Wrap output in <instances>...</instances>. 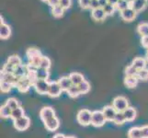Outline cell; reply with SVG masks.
<instances>
[{
    "instance_id": "cell-1",
    "label": "cell",
    "mask_w": 148,
    "mask_h": 138,
    "mask_svg": "<svg viewBox=\"0 0 148 138\" xmlns=\"http://www.w3.org/2000/svg\"><path fill=\"white\" fill-rule=\"evenodd\" d=\"M26 55L29 60V64L28 65L30 68L33 69H37L40 67V61H42V54H40V50H38L37 48H29L26 52Z\"/></svg>"
},
{
    "instance_id": "cell-2",
    "label": "cell",
    "mask_w": 148,
    "mask_h": 138,
    "mask_svg": "<svg viewBox=\"0 0 148 138\" xmlns=\"http://www.w3.org/2000/svg\"><path fill=\"white\" fill-rule=\"evenodd\" d=\"M91 119H92V111L86 109L80 110L76 115V120L78 124L82 126H88L91 124Z\"/></svg>"
},
{
    "instance_id": "cell-3",
    "label": "cell",
    "mask_w": 148,
    "mask_h": 138,
    "mask_svg": "<svg viewBox=\"0 0 148 138\" xmlns=\"http://www.w3.org/2000/svg\"><path fill=\"white\" fill-rule=\"evenodd\" d=\"M112 106L117 112H123L129 107V101L123 96H118L112 101Z\"/></svg>"
},
{
    "instance_id": "cell-4",
    "label": "cell",
    "mask_w": 148,
    "mask_h": 138,
    "mask_svg": "<svg viewBox=\"0 0 148 138\" xmlns=\"http://www.w3.org/2000/svg\"><path fill=\"white\" fill-rule=\"evenodd\" d=\"M107 122L105 116L102 111H92V119H91V124L95 127H101L105 124Z\"/></svg>"
},
{
    "instance_id": "cell-5",
    "label": "cell",
    "mask_w": 148,
    "mask_h": 138,
    "mask_svg": "<svg viewBox=\"0 0 148 138\" xmlns=\"http://www.w3.org/2000/svg\"><path fill=\"white\" fill-rule=\"evenodd\" d=\"M13 124L15 129H17L18 131H26L30 125V119L27 116H23L21 118L13 121Z\"/></svg>"
},
{
    "instance_id": "cell-6",
    "label": "cell",
    "mask_w": 148,
    "mask_h": 138,
    "mask_svg": "<svg viewBox=\"0 0 148 138\" xmlns=\"http://www.w3.org/2000/svg\"><path fill=\"white\" fill-rule=\"evenodd\" d=\"M49 86H50V82H49L48 80L38 79L32 87L35 89V90H36L39 94H40V95H46L48 93V90H49Z\"/></svg>"
},
{
    "instance_id": "cell-7",
    "label": "cell",
    "mask_w": 148,
    "mask_h": 138,
    "mask_svg": "<svg viewBox=\"0 0 148 138\" xmlns=\"http://www.w3.org/2000/svg\"><path fill=\"white\" fill-rule=\"evenodd\" d=\"M55 117V111L52 107L45 106L40 111V118L43 122Z\"/></svg>"
},
{
    "instance_id": "cell-8",
    "label": "cell",
    "mask_w": 148,
    "mask_h": 138,
    "mask_svg": "<svg viewBox=\"0 0 148 138\" xmlns=\"http://www.w3.org/2000/svg\"><path fill=\"white\" fill-rule=\"evenodd\" d=\"M62 89L58 83V81H53V82H50L49 90L47 95L51 98H57L62 93Z\"/></svg>"
},
{
    "instance_id": "cell-9",
    "label": "cell",
    "mask_w": 148,
    "mask_h": 138,
    "mask_svg": "<svg viewBox=\"0 0 148 138\" xmlns=\"http://www.w3.org/2000/svg\"><path fill=\"white\" fill-rule=\"evenodd\" d=\"M32 86V84L29 82V80L27 78V76H24V78H20L18 81V83L15 88H17L18 91L25 93V92H28L30 87Z\"/></svg>"
},
{
    "instance_id": "cell-10",
    "label": "cell",
    "mask_w": 148,
    "mask_h": 138,
    "mask_svg": "<svg viewBox=\"0 0 148 138\" xmlns=\"http://www.w3.org/2000/svg\"><path fill=\"white\" fill-rule=\"evenodd\" d=\"M120 13H121V19H123L124 21H127V22L132 21V20L136 18V15H137V12L134 9H132L131 7L128 8L127 9H125V10H123V11L120 12Z\"/></svg>"
},
{
    "instance_id": "cell-11",
    "label": "cell",
    "mask_w": 148,
    "mask_h": 138,
    "mask_svg": "<svg viewBox=\"0 0 148 138\" xmlns=\"http://www.w3.org/2000/svg\"><path fill=\"white\" fill-rule=\"evenodd\" d=\"M102 112H103L106 120L109 122H113L115 116L117 114V111L114 109V107L112 105L105 106L104 108L102 109Z\"/></svg>"
},
{
    "instance_id": "cell-12",
    "label": "cell",
    "mask_w": 148,
    "mask_h": 138,
    "mask_svg": "<svg viewBox=\"0 0 148 138\" xmlns=\"http://www.w3.org/2000/svg\"><path fill=\"white\" fill-rule=\"evenodd\" d=\"M44 126L46 130L50 131V132H54L56 131L60 126V121L57 117H53V118L50 119L46 122H44Z\"/></svg>"
},
{
    "instance_id": "cell-13",
    "label": "cell",
    "mask_w": 148,
    "mask_h": 138,
    "mask_svg": "<svg viewBox=\"0 0 148 138\" xmlns=\"http://www.w3.org/2000/svg\"><path fill=\"white\" fill-rule=\"evenodd\" d=\"M91 17L96 21H102L104 20L105 18L107 17V15L104 11V9L102 8H99L97 9L91 10Z\"/></svg>"
},
{
    "instance_id": "cell-14",
    "label": "cell",
    "mask_w": 148,
    "mask_h": 138,
    "mask_svg": "<svg viewBox=\"0 0 148 138\" xmlns=\"http://www.w3.org/2000/svg\"><path fill=\"white\" fill-rule=\"evenodd\" d=\"M18 79L19 78H17V76H15L14 74H8V73L1 72V81H5V82L10 83L14 87H16Z\"/></svg>"
},
{
    "instance_id": "cell-15",
    "label": "cell",
    "mask_w": 148,
    "mask_h": 138,
    "mask_svg": "<svg viewBox=\"0 0 148 138\" xmlns=\"http://www.w3.org/2000/svg\"><path fill=\"white\" fill-rule=\"evenodd\" d=\"M10 35H11V28L6 23L0 24V38L1 40H8Z\"/></svg>"
},
{
    "instance_id": "cell-16",
    "label": "cell",
    "mask_w": 148,
    "mask_h": 138,
    "mask_svg": "<svg viewBox=\"0 0 148 138\" xmlns=\"http://www.w3.org/2000/svg\"><path fill=\"white\" fill-rule=\"evenodd\" d=\"M69 78L71 80V82H72L73 85L75 86H78L79 84H81L83 82V81H85V78H84V76L82 74H80V73H77V72H73V73H71L69 76Z\"/></svg>"
},
{
    "instance_id": "cell-17",
    "label": "cell",
    "mask_w": 148,
    "mask_h": 138,
    "mask_svg": "<svg viewBox=\"0 0 148 138\" xmlns=\"http://www.w3.org/2000/svg\"><path fill=\"white\" fill-rule=\"evenodd\" d=\"M147 5V0H134V2L131 4V8L134 9L135 11L138 13L144 10Z\"/></svg>"
},
{
    "instance_id": "cell-18",
    "label": "cell",
    "mask_w": 148,
    "mask_h": 138,
    "mask_svg": "<svg viewBox=\"0 0 148 138\" xmlns=\"http://www.w3.org/2000/svg\"><path fill=\"white\" fill-rule=\"evenodd\" d=\"M28 71H29V65H18V67L15 68L14 71V75L17 76V78H24L28 74Z\"/></svg>"
},
{
    "instance_id": "cell-19",
    "label": "cell",
    "mask_w": 148,
    "mask_h": 138,
    "mask_svg": "<svg viewBox=\"0 0 148 138\" xmlns=\"http://www.w3.org/2000/svg\"><path fill=\"white\" fill-rule=\"evenodd\" d=\"M58 83L63 91H67L73 86L69 76H62V78H60L58 80Z\"/></svg>"
},
{
    "instance_id": "cell-20",
    "label": "cell",
    "mask_w": 148,
    "mask_h": 138,
    "mask_svg": "<svg viewBox=\"0 0 148 138\" xmlns=\"http://www.w3.org/2000/svg\"><path fill=\"white\" fill-rule=\"evenodd\" d=\"M123 115L126 119V122H132L134 121V119L136 118V115H137V112L136 110L132 107H128L123 112Z\"/></svg>"
},
{
    "instance_id": "cell-21",
    "label": "cell",
    "mask_w": 148,
    "mask_h": 138,
    "mask_svg": "<svg viewBox=\"0 0 148 138\" xmlns=\"http://www.w3.org/2000/svg\"><path fill=\"white\" fill-rule=\"evenodd\" d=\"M138 78L137 76H125L124 85L129 89H134L138 84Z\"/></svg>"
},
{
    "instance_id": "cell-22",
    "label": "cell",
    "mask_w": 148,
    "mask_h": 138,
    "mask_svg": "<svg viewBox=\"0 0 148 138\" xmlns=\"http://www.w3.org/2000/svg\"><path fill=\"white\" fill-rule=\"evenodd\" d=\"M127 135H128V138H143L141 127H132L131 129H129Z\"/></svg>"
},
{
    "instance_id": "cell-23",
    "label": "cell",
    "mask_w": 148,
    "mask_h": 138,
    "mask_svg": "<svg viewBox=\"0 0 148 138\" xmlns=\"http://www.w3.org/2000/svg\"><path fill=\"white\" fill-rule=\"evenodd\" d=\"M132 65L139 71V70H142V69L145 68V66H146V60L145 58H142V57H136V58L134 59V61H132Z\"/></svg>"
},
{
    "instance_id": "cell-24",
    "label": "cell",
    "mask_w": 148,
    "mask_h": 138,
    "mask_svg": "<svg viewBox=\"0 0 148 138\" xmlns=\"http://www.w3.org/2000/svg\"><path fill=\"white\" fill-rule=\"evenodd\" d=\"M25 111H24V109L22 108L21 106L18 107V108L12 110L11 111V116H10V118H11L13 121L17 120V119H19L21 118V117L25 116Z\"/></svg>"
},
{
    "instance_id": "cell-25",
    "label": "cell",
    "mask_w": 148,
    "mask_h": 138,
    "mask_svg": "<svg viewBox=\"0 0 148 138\" xmlns=\"http://www.w3.org/2000/svg\"><path fill=\"white\" fill-rule=\"evenodd\" d=\"M36 74H37L38 79H40V80H48L49 75H50L49 70L42 68V67H39L36 69Z\"/></svg>"
},
{
    "instance_id": "cell-26",
    "label": "cell",
    "mask_w": 148,
    "mask_h": 138,
    "mask_svg": "<svg viewBox=\"0 0 148 138\" xmlns=\"http://www.w3.org/2000/svg\"><path fill=\"white\" fill-rule=\"evenodd\" d=\"M7 63H8L9 65H11L13 67H15V68L18 67V65H22L21 59H20V57H19V56H18V55H15V54L9 56Z\"/></svg>"
},
{
    "instance_id": "cell-27",
    "label": "cell",
    "mask_w": 148,
    "mask_h": 138,
    "mask_svg": "<svg viewBox=\"0 0 148 138\" xmlns=\"http://www.w3.org/2000/svg\"><path fill=\"white\" fill-rule=\"evenodd\" d=\"M11 111L12 110L9 108L8 105H3L1 106V108H0V116H1V118L3 119H7V118H10V116H11Z\"/></svg>"
},
{
    "instance_id": "cell-28",
    "label": "cell",
    "mask_w": 148,
    "mask_h": 138,
    "mask_svg": "<svg viewBox=\"0 0 148 138\" xmlns=\"http://www.w3.org/2000/svg\"><path fill=\"white\" fill-rule=\"evenodd\" d=\"M27 78L29 80V82L32 84V86L35 84V82L38 80L37 78V74H36V69H33V68H30L29 66V71H28V74H27Z\"/></svg>"
},
{
    "instance_id": "cell-29",
    "label": "cell",
    "mask_w": 148,
    "mask_h": 138,
    "mask_svg": "<svg viewBox=\"0 0 148 138\" xmlns=\"http://www.w3.org/2000/svg\"><path fill=\"white\" fill-rule=\"evenodd\" d=\"M66 92H67V94L70 98H72V99H75V98H77L79 95H81L80 90L78 89V86H75V85L71 87Z\"/></svg>"
},
{
    "instance_id": "cell-30",
    "label": "cell",
    "mask_w": 148,
    "mask_h": 138,
    "mask_svg": "<svg viewBox=\"0 0 148 138\" xmlns=\"http://www.w3.org/2000/svg\"><path fill=\"white\" fill-rule=\"evenodd\" d=\"M137 32L142 37L148 36V23H140L137 27Z\"/></svg>"
},
{
    "instance_id": "cell-31",
    "label": "cell",
    "mask_w": 148,
    "mask_h": 138,
    "mask_svg": "<svg viewBox=\"0 0 148 138\" xmlns=\"http://www.w3.org/2000/svg\"><path fill=\"white\" fill-rule=\"evenodd\" d=\"M130 7H131V4L127 2L126 0H119V2L117 3V5L115 6L116 9L119 10L120 12L123 11V10L127 9V8H130Z\"/></svg>"
},
{
    "instance_id": "cell-32",
    "label": "cell",
    "mask_w": 148,
    "mask_h": 138,
    "mask_svg": "<svg viewBox=\"0 0 148 138\" xmlns=\"http://www.w3.org/2000/svg\"><path fill=\"white\" fill-rule=\"evenodd\" d=\"M78 89L81 94H86L90 91V84L86 80L83 81L82 83L78 85Z\"/></svg>"
},
{
    "instance_id": "cell-33",
    "label": "cell",
    "mask_w": 148,
    "mask_h": 138,
    "mask_svg": "<svg viewBox=\"0 0 148 138\" xmlns=\"http://www.w3.org/2000/svg\"><path fill=\"white\" fill-rule=\"evenodd\" d=\"M52 13L54 18H61L63 17V15L64 13V9L59 5V6L52 8Z\"/></svg>"
},
{
    "instance_id": "cell-34",
    "label": "cell",
    "mask_w": 148,
    "mask_h": 138,
    "mask_svg": "<svg viewBox=\"0 0 148 138\" xmlns=\"http://www.w3.org/2000/svg\"><path fill=\"white\" fill-rule=\"evenodd\" d=\"M113 122L116 125H122L124 122H126V119L123 113L122 112H117V114L113 120Z\"/></svg>"
},
{
    "instance_id": "cell-35",
    "label": "cell",
    "mask_w": 148,
    "mask_h": 138,
    "mask_svg": "<svg viewBox=\"0 0 148 138\" xmlns=\"http://www.w3.org/2000/svg\"><path fill=\"white\" fill-rule=\"evenodd\" d=\"M138 70H137L134 65H130L125 68V76H136Z\"/></svg>"
},
{
    "instance_id": "cell-36",
    "label": "cell",
    "mask_w": 148,
    "mask_h": 138,
    "mask_svg": "<svg viewBox=\"0 0 148 138\" xmlns=\"http://www.w3.org/2000/svg\"><path fill=\"white\" fill-rule=\"evenodd\" d=\"M51 65H52V63H51L50 58L46 57V56H42V61H40V67L49 70L51 67Z\"/></svg>"
},
{
    "instance_id": "cell-37",
    "label": "cell",
    "mask_w": 148,
    "mask_h": 138,
    "mask_svg": "<svg viewBox=\"0 0 148 138\" xmlns=\"http://www.w3.org/2000/svg\"><path fill=\"white\" fill-rule=\"evenodd\" d=\"M5 104L8 105L11 110H14V109L18 108V107H19L18 101L15 98H9V99H8L6 100V103H5Z\"/></svg>"
},
{
    "instance_id": "cell-38",
    "label": "cell",
    "mask_w": 148,
    "mask_h": 138,
    "mask_svg": "<svg viewBox=\"0 0 148 138\" xmlns=\"http://www.w3.org/2000/svg\"><path fill=\"white\" fill-rule=\"evenodd\" d=\"M13 87H14L13 85L8 82H5V81H1V83H0V89H1V92H3V93H8Z\"/></svg>"
},
{
    "instance_id": "cell-39",
    "label": "cell",
    "mask_w": 148,
    "mask_h": 138,
    "mask_svg": "<svg viewBox=\"0 0 148 138\" xmlns=\"http://www.w3.org/2000/svg\"><path fill=\"white\" fill-rule=\"evenodd\" d=\"M136 76L138 78L139 80H142V81L148 80V69L144 68V69H142V70H139Z\"/></svg>"
},
{
    "instance_id": "cell-40",
    "label": "cell",
    "mask_w": 148,
    "mask_h": 138,
    "mask_svg": "<svg viewBox=\"0 0 148 138\" xmlns=\"http://www.w3.org/2000/svg\"><path fill=\"white\" fill-rule=\"evenodd\" d=\"M102 8L104 9V11H105L107 16H111V15H113L114 11L116 10L115 6H113V5H111L110 3H108L104 8Z\"/></svg>"
},
{
    "instance_id": "cell-41",
    "label": "cell",
    "mask_w": 148,
    "mask_h": 138,
    "mask_svg": "<svg viewBox=\"0 0 148 138\" xmlns=\"http://www.w3.org/2000/svg\"><path fill=\"white\" fill-rule=\"evenodd\" d=\"M14 71H15V67H13V66L11 65H9L8 63H6L4 65L3 69H2L1 72L8 73V74H13Z\"/></svg>"
},
{
    "instance_id": "cell-42",
    "label": "cell",
    "mask_w": 148,
    "mask_h": 138,
    "mask_svg": "<svg viewBox=\"0 0 148 138\" xmlns=\"http://www.w3.org/2000/svg\"><path fill=\"white\" fill-rule=\"evenodd\" d=\"M60 6L64 10L68 9L71 6H72V0H60Z\"/></svg>"
},
{
    "instance_id": "cell-43",
    "label": "cell",
    "mask_w": 148,
    "mask_h": 138,
    "mask_svg": "<svg viewBox=\"0 0 148 138\" xmlns=\"http://www.w3.org/2000/svg\"><path fill=\"white\" fill-rule=\"evenodd\" d=\"M91 0H78L79 6L82 8L83 9H88L89 8Z\"/></svg>"
},
{
    "instance_id": "cell-44",
    "label": "cell",
    "mask_w": 148,
    "mask_h": 138,
    "mask_svg": "<svg viewBox=\"0 0 148 138\" xmlns=\"http://www.w3.org/2000/svg\"><path fill=\"white\" fill-rule=\"evenodd\" d=\"M100 8V5H99V0H91V2H90V6H89V8L91 10H93V9H97V8Z\"/></svg>"
},
{
    "instance_id": "cell-45",
    "label": "cell",
    "mask_w": 148,
    "mask_h": 138,
    "mask_svg": "<svg viewBox=\"0 0 148 138\" xmlns=\"http://www.w3.org/2000/svg\"><path fill=\"white\" fill-rule=\"evenodd\" d=\"M141 129H142L143 138H148V125H145L141 127Z\"/></svg>"
},
{
    "instance_id": "cell-46",
    "label": "cell",
    "mask_w": 148,
    "mask_h": 138,
    "mask_svg": "<svg viewBox=\"0 0 148 138\" xmlns=\"http://www.w3.org/2000/svg\"><path fill=\"white\" fill-rule=\"evenodd\" d=\"M47 3L51 8H54L60 5V0H49Z\"/></svg>"
},
{
    "instance_id": "cell-47",
    "label": "cell",
    "mask_w": 148,
    "mask_h": 138,
    "mask_svg": "<svg viewBox=\"0 0 148 138\" xmlns=\"http://www.w3.org/2000/svg\"><path fill=\"white\" fill-rule=\"evenodd\" d=\"M141 43H142V45L144 46L145 48L148 49V36L142 37V40H141Z\"/></svg>"
},
{
    "instance_id": "cell-48",
    "label": "cell",
    "mask_w": 148,
    "mask_h": 138,
    "mask_svg": "<svg viewBox=\"0 0 148 138\" xmlns=\"http://www.w3.org/2000/svg\"><path fill=\"white\" fill-rule=\"evenodd\" d=\"M99 5H100V8H104L107 4H108V0H99Z\"/></svg>"
},
{
    "instance_id": "cell-49",
    "label": "cell",
    "mask_w": 148,
    "mask_h": 138,
    "mask_svg": "<svg viewBox=\"0 0 148 138\" xmlns=\"http://www.w3.org/2000/svg\"><path fill=\"white\" fill-rule=\"evenodd\" d=\"M53 138H67V136H65L63 134H56V135H53Z\"/></svg>"
},
{
    "instance_id": "cell-50",
    "label": "cell",
    "mask_w": 148,
    "mask_h": 138,
    "mask_svg": "<svg viewBox=\"0 0 148 138\" xmlns=\"http://www.w3.org/2000/svg\"><path fill=\"white\" fill-rule=\"evenodd\" d=\"M108 2L111 5H113V6H116L117 3L119 2V0H108Z\"/></svg>"
},
{
    "instance_id": "cell-51",
    "label": "cell",
    "mask_w": 148,
    "mask_h": 138,
    "mask_svg": "<svg viewBox=\"0 0 148 138\" xmlns=\"http://www.w3.org/2000/svg\"><path fill=\"white\" fill-rule=\"evenodd\" d=\"M126 1H127V2H128V3H130V4H132V2H134V0H126Z\"/></svg>"
},
{
    "instance_id": "cell-52",
    "label": "cell",
    "mask_w": 148,
    "mask_h": 138,
    "mask_svg": "<svg viewBox=\"0 0 148 138\" xmlns=\"http://www.w3.org/2000/svg\"><path fill=\"white\" fill-rule=\"evenodd\" d=\"M145 60H146V62H148V54H146V57H145Z\"/></svg>"
},
{
    "instance_id": "cell-53",
    "label": "cell",
    "mask_w": 148,
    "mask_h": 138,
    "mask_svg": "<svg viewBox=\"0 0 148 138\" xmlns=\"http://www.w3.org/2000/svg\"><path fill=\"white\" fill-rule=\"evenodd\" d=\"M67 138H75V137L73 136V135H70V136H67Z\"/></svg>"
},
{
    "instance_id": "cell-54",
    "label": "cell",
    "mask_w": 148,
    "mask_h": 138,
    "mask_svg": "<svg viewBox=\"0 0 148 138\" xmlns=\"http://www.w3.org/2000/svg\"><path fill=\"white\" fill-rule=\"evenodd\" d=\"M42 2H48L49 0H42Z\"/></svg>"
},
{
    "instance_id": "cell-55",
    "label": "cell",
    "mask_w": 148,
    "mask_h": 138,
    "mask_svg": "<svg viewBox=\"0 0 148 138\" xmlns=\"http://www.w3.org/2000/svg\"><path fill=\"white\" fill-rule=\"evenodd\" d=\"M146 54H148V49H146Z\"/></svg>"
}]
</instances>
